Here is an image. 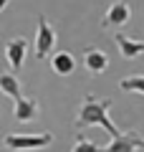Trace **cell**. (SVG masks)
<instances>
[{
  "instance_id": "cell-5",
  "label": "cell",
  "mask_w": 144,
  "mask_h": 152,
  "mask_svg": "<svg viewBox=\"0 0 144 152\" xmlns=\"http://www.w3.org/2000/svg\"><path fill=\"white\" fill-rule=\"evenodd\" d=\"M129 18H132V8H129V3L116 0V3H111L109 10L104 13L101 26L104 28H121V26H127V23H129Z\"/></svg>"
},
{
  "instance_id": "cell-3",
  "label": "cell",
  "mask_w": 144,
  "mask_h": 152,
  "mask_svg": "<svg viewBox=\"0 0 144 152\" xmlns=\"http://www.w3.org/2000/svg\"><path fill=\"white\" fill-rule=\"evenodd\" d=\"M56 48V31L48 23V18L38 15V33H36V58L43 61L46 56H51Z\"/></svg>"
},
{
  "instance_id": "cell-4",
  "label": "cell",
  "mask_w": 144,
  "mask_h": 152,
  "mask_svg": "<svg viewBox=\"0 0 144 152\" xmlns=\"http://www.w3.org/2000/svg\"><path fill=\"white\" fill-rule=\"evenodd\" d=\"M144 150V137L139 132H121L119 137H114L106 147H101V152H137Z\"/></svg>"
},
{
  "instance_id": "cell-10",
  "label": "cell",
  "mask_w": 144,
  "mask_h": 152,
  "mask_svg": "<svg viewBox=\"0 0 144 152\" xmlns=\"http://www.w3.org/2000/svg\"><path fill=\"white\" fill-rule=\"evenodd\" d=\"M38 109H41V107H38L36 99L23 96L20 102H15V112H13V114H15L18 122H33V119H36V114H38Z\"/></svg>"
},
{
  "instance_id": "cell-7",
  "label": "cell",
  "mask_w": 144,
  "mask_h": 152,
  "mask_svg": "<svg viewBox=\"0 0 144 152\" xmlns=\"http://www.w3.org/2000/svg\"><path fill=\"white\" fill-rule=\"evenodd\" d=\"M84 69L89 71L91 76H99L109 69V56L104 48H96V46H89L84 51Z\"/></svg>"
},
{
  "instance_id": "cell-13",
  "label": "cell",
  "mask_w": 144,
  "mask_h": 152,
  "mask_svg": "<svg viewBox=\"0 0 144 152\" xmlns=\"http://www.w3.org/2000/svg\"><path fill=\"white\" fill-rule=\"evenodd\" d=\"M71 152H101V147H96L91 140H86L84 134H76V145Z\"/></svg>"
},
{
  "instance_id": "cell-11",
  "label": "cell",
  "mask_w": 144,
  "mask_h": 152,
  "mask_svg": "<svg viewBox=\"0 0 144 152\" xmlns=\"http://www.w3.org/2000/svg\"><path fill=\"white\" fill-rule=\"evenodd\" d=\"M0 89H3V94L10 96L13 102H20L23 99V84H20V79H15L13 74H3L0 76Z\"/></svg>"
},
{
  "instance_id": "cell-9",
  "label": "cell",
  "mask_w": 144,
  "mask_h": 152,
  "mask_svg": "<svg viewBox=\"0 0 144 152\" xmlns=\"http://www.w3.org/2000/svg\"><path fill=\"white\" fill-rule=\"evenodd\" d=\"M51 69L56 71L58 76H71L76 69V58L71 51H56L53 56H51Z\"/></svg>"
},
{
  "instance_id": "cell-14",
  "label": "cell",
  "mask_w": 144,
  "mask_h": 152,
  "mask_svg": "<svg viewBox=\"0 0 144 152\" xmlns=\"http://www.w3.org/2000/svg\"><path fill=\"white\" fill-rule=\"evenodd\" d=\"M8 3H10V0H0V10H5V8H8Z\"/></svg>"
},
{
  "instance_id": "cell-1",
  "label": "cell",
  "mask_w": 144,
  "mask_h": 152,
  "mask_svg": "<svg viewBox=\"0 0 144 152\" xmlns=\"http://www.w3.org/2000/svg\"><path fill=\"white\" fill-rule=\"evenodd\" d=\"M111 99H99L96 94H86V99H84V104H81V109H79V117H76V122H73V127L76 129H86V127H104V129L111 134V140L114 137H119L121 132L114 127V122L109 119V109H111Z\"/></svg>"
},
{
  "instance_id": "cell-8",
  "label": "cell",
  "mask_w": 144,
  "mask_h": 152,
  "mask_svg": "<svg viewBox=\"0 0 144 152\" xmlns=\"http://www.w3.org/2000/svg\"><path fill=\"white\" fill-rule=\"evenodd\" d=\"M114 43L119 46L124 58H137L139 53H144V41H137V38H129L124 33H114Z\"/></svg>"
},
{
  "instance_id": "cell-2",
  "label": "cell",
  "mask_w": 144,
  "mask_h": 152,
  "mask_svg": "<svg viewBox=\"0 0 144 152\" xmlns=\"http://www.w3.org/2000/svg\"><path fill=\"white\" fill-rule=\"evenodd\" d=\"M51 142H53L51 132H31V134L8 132L5 140H3V147H5V152H36V150L48 147Z\"/></svg>"
},
{
  "instance_id": "cell-6",
  "label": "cell",
  "mask_w": 144,
  "mask_h": 152,
  "mask_svg": "<svg viewBox=\"0 0 144 152\" xmlns=\"http://www.w3.org/2000/svg\"><path fill=\"white\" fill-rule=\"evenodd\" d=\"M25 53H28V38L18 36L10 38L5 43V56H8V64H10L13 71H20L23 64H25Z\"/></svg>"
},
{
  "instance_id": "cell-12",
  "label": "cell",
  "mask_w": 144,
  "mask_h": 152,
  "mask_svg": "<svg viewBox=\"0 0 144 152\" xmlns=\"http://www.w3.org/2000/svg\"><path fill=\"white\" fill-rule=\"evenodd\" d=\"M121 91H134V94H144V76H127L119 81Z\"/></svg>"
}]
</instances>
